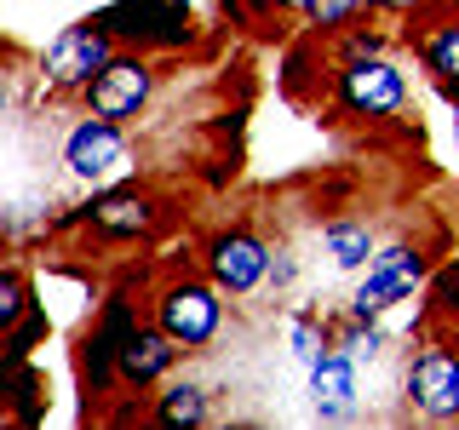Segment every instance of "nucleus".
Instances as JSON below:
<instances>
[{"instance_id":"f257e3e1","label":"nucleus","mask_w":459,"mask_h":430,"mask_svg":"<svg viewBox=\"0 0 459 430\" xmlns=\"http://www.w3.org/2000/svg\"><path fill=\"white\" fill-rule=\"evenodd\" d=\"M109 57H115L109 29L104 23H75V29H64V35L47 47L40 69H47V86H57V92H86L92 75L109 64Z\"/></svg>"},{"instance_id":"f03ea898","label":"nucleus","mask_w":459,"mask_h":430,"mask_svg":"<svg viewBox=\"0 0 459 430\" xmlns=\"http://www.w3.org/2000/svg\"><path fill=\"white\" fill-rule=\"evenodd\" d=\"M155 98V64L138 52H115L104 69L86 86V115H104V121H133V115Z\"/></svg>"},{"instance_id":"7ed1b4c3","label":"nucleus","mask_w":459,"mask_h":430,"mask_svg":"<svg viewBox=\"0 0 459 430\" xmlns=\"http://www.w3.org/2000/svg\"><path fill=\"white\" fill-rule=\"evenodd\" d=\"M219 322H224V305H219V293L201 287V281H172L161 293V305H155V327H161L178 350H201V344H212Z\"/></svg>"},{"instance_id":"20e7f679","label":"nucleus","mask_w":459,"mask_h":430,"mask_svg":"<svg viewBox=\"0 0 459 430\" xmlns=\"http://www.w3.org/2000/svg\"><path fill=\"white\" fill-rule=\"evenodd\" d=\"M64 167L75 172L81 184H109L121 172H133V150L121 138V121H104V115H86L75 133L64 138Z\"/></svg>"},{"instance_id":"39448f33","label":"nucleus","mask_w":459,"mask_h":430,"mask_svg":"<svg viewBox=\"0 0 459 430\" xmlns=\"http://www.w3.org/2000/svg\"><path fill=\"white\" fill-rule=\"evenodd\" d=\"M98 23L115 40H143V47H184L190 40V12L178 0H115L98 12Z\"/></svg>"},{"instance_id":"423d86ee","label":"nucleus","mask_w":459,"mask_h":430,"mask_svg":"<svg viewBox=\"0 0 459 430\" xmlns=\"http://www.w3.org/2000/svg\"><path fill=\"white\" fill-rule=\"evenodd\" d=\"M420 281H425V253L420 247H385V253H373V264H368L362 287H356L351 310L373 322V315H385L391 305H402V298H413Z\"/></svg>"},{"instance_id":"0eeeda50","label":"nucleus","mask_w":459,"mask_h":430,"mask_svg":"<svg viewBox=\"0 0 459 430\" xmlns=\"http://www.w3.org/2000/svg\"><path fill=\"white\" fill-rule=\"evenodd\" d=\"M270 247L253 236V229H219V236L207 241V276H212V287L219 293H253L258 281L270 276Z\"/></svg>"},{"instance_id":"6e6552de","label":"nucleus","mask_w":459,"mask_h":430,"mask_svg":"<svg viewBox=\"0 0 459 430\" xmlns=\"http://www.w3.org/2000/svg\"><path fill=\"white\" fill-rule=\"evenodd\" d=\"M339 98L351 115H396L408 104V81L385 57H344L339 69Z\"/></svg>"},{"instance_id":"1a4fd4ad","label":"nucleus","mask_w":459,"mask_h":430,"mask_svg":"<svg viewBox=\"0 0 459 430\" xmlns=\"http://www.w3.org/2000/svg\"><path fill=\"white\" fill-rule=\"evenodd\" d=\"M408 401L425 419H454L459 413V356L454 350H425L408 367Z\"/></svg>"},{"instance_id":"9d476101","label":"nucleus","mask_w":459,"mask_h":430,"mask_svg":"<svg viewBox=\"0 0 459 430\" xmlns=\"http://www.w3.org/2000/svg\"><path fill=\"white\" fill-rule=\"evenodd\" d=\"M356 396H362V384H356V356H344L333 344V350L310 367V408H316V419H344V413L356 408Z\"/></svg>"},{"instance_id":"9b49d317","label":"nucleus","mask_w":459,"mask_h":430,"mask_svg":"<svg viewBox=\"0 0 459 430\" xmlns=\"http://www.w3.org/2000/svg\"><path fill=\"white\" fill-rule=\"evenodd\" d=\"M86 219H92L98 236L133 241V236H150L155 229V201L138 195V190H115V195H98L92 207H86Z\"/></svg>"},{"instance_id":"f8f14e48","label":"nucleus","mask_w":459,"mask_h":430,"mask_svg":"<svg viewBox=\"0 0 459 430\" xmlns=\"http://www.w3.org/2000/svg\"><path fill=\"white\" fill-rule=\"evenodd\" d=\"M172 362H178V344H172L161 327H133L121 344V379L126 384H155V379H167Z\"/></svg>"},{"instance_id":"ddd939ff","label":"nucleus","mask_w":459,"mask_h":430,"mask_svg":"<svg viewBox=\"0 0 459 430\" xmlns=\"http://www.w3.org/2000/svg\"><path fill=\"white\" fill-rule=\"evenodd\" d=\"M322 247L339 270H362L373 264V229L362 219H327L322 224Z\"/></svg>"},{"instance_id":"4468645a","label":"nucleus","mask_w":459,"mask_h":430,"mask_svg":"<svg viewBox=\"0 0 459 430\" xmlns=\"http://www.w3.org/2000/svg\"><path fill=\"white\" fill-rule=\"evenodd\" d=\"M155 419H161L167 430H195V425H207V391L201 384H167V396L155 401Z\"/></svg>"},{"instance_id":"2eb2a0df","label":"nucleus","mask_w":459,"mask_h":430,"mask_svg":"<svg viewBox=\"0 0 459 430\" xmlns=\"http://www.w3.org/2000/svg\"><path fill=\"white\" fill-rule=\"evenodd\" d=\"M287 344H293V362H305V367H316L327 350H333L327 333L316 322H305V315H293V322H287Z\"/></svg>"},{"instance_id":"dca6fc26","label":"nucleus","mask_w":459,"mask_h":430,"mask_svg":"<svg viewBox=\"0 0 459 430\" xmlns=\"http://www.w3.org/2000/svg\"><path fill=\"white\" fill-rule=\"evenodd\" d=\"M425 57H430V69H437V75L459 81V23H442L437 35L425 40Z\"/></svg>"},{"instance_id":"f3484780","label":"nucleus","mask_w":459,"mask_h":430,"mask_svg":"<svg viewBox=\"0 0 459 430\" xmlns=\"http://www.w3.org/2000/svg\"><path fill=\"white\" fill-rule=\"evenodd\" d=\"M23 310H29V298H23V276L18 270H6V276H0V327H18L23 322Z\"/></svg>"},{"instance_id":"a211bd4d","label":"nucleus","mask_w":459,"mask_h":430,"mask_svg":"<svg viewBox=\"0 0 459 430\" xmlns=\"http://www.w3.org/2000/svg\"><path fill=\"white\" fill-rule=\"evenodd\" d=\"M362 6H368V0H310V6H305V18H310L316 29H339L344 18H356Z\"/></svg>"},{"instance_id":"6ab92c4d","label":"nucleus","mask_w":459,"mask_h":430,"mask_svg":"<svg viewBox=\"0 0 459 430\" xmlns=\"http://www.w3.org/2000/svg\"><path fill=\"white\" fill-rule=\"evenodd\" d=\"M437 298H442V305H459V264H448V270H442V281H437Z\"/></svg>"},{"instance_id":"aec40b11","label":"nucleus","mask_w":459,"mask_h":430,"mask_svg":"<svg viewBox=\"0 0 459 430\" xmlns=\"http://www.w3.org/2000/svg\"><path fill=\"white\" fill-rule=\"evenodd\" d=\"M368 6H379V12H413L420 0H368Z\"/></svg>"},{"instance_id":"412c9836","label":"nucleus","mask_w":459,"mask_h":430,"mask_svg":"<svg viewBox=\"0 0 459 430\" xmlns=\"http://www.w3.org/2000/svg\"><path fill=\"white\" fill-rule=\"evenodd\" d=\"M276 6H293V12H305V6H310V0H276Z\"/></svg>"},{"instance_id":"4be33fe9","label":"nucleus","mask_w":459,"mask_h":430,"mask_svg":"<svg viewBox=\"0 0 459 430\" xmlns=\"http://www.w3.org/2000/svg\"><path fill=\"white\" fill-rule=\"evenodd\" d=\"M178 6H190V0H178Z\"/></svg>"}]
</instances>
